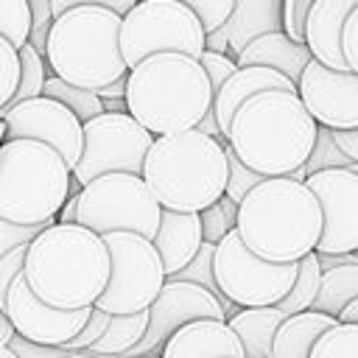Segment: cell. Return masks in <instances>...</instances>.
<instances>
[{"label":"cell","instance_id":"obj_1","mask_svg":"<svg viewBox=\"0 0 358 358\" xmlns=\"http://www.w3.org/2000/svg\"><path fill=\"white\" fill-rule=\"evenodd\" d=\"M22 280L50 308H92L109 280L106 246L78 224H50L25 246Z\"/></svg>","mask_w":358,"mask_h":358},{"label":"cell","instance_id":"obj_2","mask_svg":"<svg viewBox=\"0 0 358 358\" xmlns=\"http://www.w3.org/2000/svg\"><path fill=\"white\" fill-rule=\"evenodd\" d=\"M316 123L296 92H257L246 98L229 120L227 148L238 162L263 179L288 176L305 165Z\"/></svg>","mask_w":358,"mask_h":358},{"label":"cell","instance_id":"obj_3","mask_svg":"<svg viewBox=\"0 0 358 358\" xmlns=\"http://www.w3.org/2000/svg\"><path fill=\"white\" fill-rule=\"evenodd\" d=\"M235 232L255 257L266 263H296L316 249L322 213L305 182L274 176L241 199Z\"/></svg>","mask_w":358,"mask_h":358},{"label":"cell","instance_id":"obj_4","mask_svg":"<svg viewBox=\"0 0 358 358\" xmlns=\"http://www.w3.org/2000/svg\"><path fill=\"white\" fill-rule=\"evenodd\" d=\"M123 103L134 123L162 137L196 129L213 103V90L199 59L154 53L126 73Z\"/></svg>","mask_w":358,"mask_h":358},{"label":"cell","instance_id":"obj_5","mask_svg":"<svg viewBox=\"0 0 358 358\" xmlns=\"http://www.w3.org/2000/svg\"><path fill=\"white\" fill-rule=\"evenodd\" d=\"M140 179L162 210L201 213L224 196V145L196 129L154 137L145 151Z\"/></svg>","mask_w":358,"mask_h":358},{"label":"cell","instance_id":"obj_6","mask_svg":"<svg viewBox=\"0 0 358 358\" xmlns=\"http://www.w3.org/2000/svg\"><path fill=\"white\" fill-rule=\"evenodd\" d=\"M120 17L109 8L78 6L53 17L45 39V67L64 84L101 90L129 70L117 48Z\"/></svg>","mask_w":358,"mask_h":358},{"label":"cell","instance_id":"obj_7","mask_svg":"<svg viewBox=\"0 0 358 358\" xmlns=\"http://www.w3.org/2000/svg\"><path fill=\"white\" fill-rule=\"evenodd\" d=\"M70 193V168L36 140L0 143V218L50 227Z\"/></svg>","mask_w":358,"mask_h":358},{"label":"cell","instance_id":"obj_8","mask_svg":"<svg viewBox=\"0 0 358 358\" xmlns=\"http://www.w3.org/2000/svg\"><path fill=\"white\" fill-rule=\"evenodd\" d=\"M117 48L126 70L154 53L199 59L204 50V28L196 14L176 0H137L120 17Z\"/></svg>","mask_w":358,"mask_h":358},{"label":"cell","instance_id":"obj_9","mask_svg":"<svg viewBox=\"0 0 358 358\" xmlns=\"http://www.w3.org/2000/svg\"><path fill=\"white\" fill-rule=\"evenodd\" d=\"M162 207L140 176L103 173L78 190L76 224L95 232H131L145 241L154 238Z\"/></svg>","mask_w":358,"mask_h":358},{"label":"cell","instance_id":"obj_10","mask_svg":"<svg viewBox=\"0 0 358 358\" xmlns=\"http://www.w3.org/2000/svg\"><path fill=\"white\" fill-rule=\"evenodd\" d=\"M296 263H266L255 257L232 229L213 246V282L218 288L221 308L229 319V308H274L291 288Z\"/></svg>","mask_w":358,"mask_h":358},{"label":"cell","instance_id":"obj_11","mask_svg":"<svg viewBox=\"0 0 358 358\" xmlns=\"http://www.w3.org/2000/svg\"><path fill=\"white\" fill-rule=\"evenodd\" d=\"M101 241L109 255V280L92 308L103 310L106 316L148 310L165 282L154 243L131 232H109L101 235Z\"/></svg>","mask_w":358,"mask_h":358},{"label":"cell","instance_id":"obj_12","mask_svg":"<svg viewBox=\"0 0 358 358\" xmlns=\"http://www.w3.org/2000/svg\"><path fill=\"white\" fill-rule=\"evenodd\" d=\"M151 143L154 137L126 112H101L81 123V154L70 171V182L84 187L103 173L140 176Z\"/></svg>","mask_w":358,"mask_h":358},{"label":"cell","instance_id":"obj_13","mask_svg":"<svg viewBox=\"0 0 358 358\" xmlns=\"http://www.w3.org/2000/svg\"><path fill=\"white\" fill-rule=\"evenodd\" d=\"M322 213V232L316 255H355L358 252V165L330 168L305 176Z\"/></svg>","mask_w":358,"mask_h":358},{"label":"cell","instance_id":"obj_14","mask_svg":"<svg viewBox=\"0 0 358 358\" xmlns=\"http://www.w3.org/2000/svg\"><path fill=\"white\" fill-rule=\"evenodd\" d=\"M145 313H148L145 336L140 338L137 347H131L129 352H123L117 358L159 355V350L168 341V336L176 333L187 322H196V319H218V322H227V313H224L221 302L207 288L193 285V282H185V280H173V277H165L157 299L148 305Z\"/></svg>","mask_w":358,"mask_h":358},{"label":"cell","instance_id":"obj_15","mask_svg":"<svg viewBox=\"0 0 358 358\" xmlns=\"http://www.w3.org/2000/svg\"><path fill=\"white\" fill-rule=\"evenodd\" d=\"M3 140H36L53 148L62 162L73 171L81 154V123L62 103L39 95L17 103L3 117Z\"/></svg>","mask_w":358,"mask_h":358},{"label":"cell","instance_id":"obj_16","mask_svg":"<svg viewBox=\"0 0 358 358\" xmlns=\"http://www.w3.org/2000/svg\"><path fill=\"white\" fill-rule=\"evenodd\" d=\"M92 308L84 310H59L45 305L42 299H36L28 288V282L20 277H14V282L8 285L6 294V305L3 313L8 319V324L14 327V336L36 344V347H53L59 350L62 344H67L90 319Z\"/></svg>","mask_w":358,"mask_h":358},{"label":"cell","instance_id":"obj_17","mask_svg":"<svg viewBox=\"0 0 358 358\" xmlns=\"http://www.w3.org/2000/svg\"><path fill=\"white\" fill-rule=\"evenodd\" d=\"M296 98L322 129H358V76L308 62L296 81Z\"/></svg>","mask_w":358,"mask_h":358},{"label":"cell","instance_id":"obj_18","mask_svg":"<svg viewBox=\"0 0 358 358\" xmlns=\"http://www.w3.org/2000/svg\"><path fill=\"white\" fill-rule=\"evenodd\" d=\"M282 31V0H235L229 17L204 34V50L235 56L257 36Z\"/></svg>","mask_w":358,"mask_h":358},{"label":"cell","instance_id":"obj_19","mask_svg":"<svg viewBox=\"0 0 358 358\" xmlns=\"http://www.w3.org/2000/svg\"><path fill=\"white\" fill-rule=\"evenodd\" d=\"M355 8L358 0H313L302 22V45L308 48L313 62H319L327 70L347 73L338 50V36L347 14Z\"/></svg>","mask_w":358,"mask_h":358},{"label":"cell","instance_id":"obj_20","mask_svg":"<svg viewBox=\"0 0 358 358\" xmlns=\"http://www.w3.org/2000/svg\"><path fill=\"white\" fill-rule=\"evenodd\" d=\"M257 92H296V87L268 67H235V73L224 78V84L218 87V92L213 95V103H210V115L215 117V126H218L224 143H227V129H229L232 115L238 112V106L246 98H252Z\"/></svg>","mask_w":358,"mask_h":358},{"label":"cell","instance_id":"obj_21","mask_svg":"<svg viewBox=\"0 0 358 358\" xmlns=\"http://www.w3.org/2000/svg\"><path fill=\"white\" fill-rule=\"evenodd\" d=\"M157 358H243V350L227 322L196 319L171 333Z\"/></svg>","mask_w":358,"mask_h":358},{"label":"cell","instance_id":"obj_22","mask_svg":"<svg viewBox=\"0 0 358 358\" xmlns=\"http://www.w3.org/2000/svg\"><path fill=\"white\" fill-rule=\"evenodd\" d=\"M157 257L162 263L165 277H173L176 271H182L199 252L201 241V227H199V215L196 213H173V210H162L159 213V224L157 232L151 238Z\"/></svg>","mask_w":358,"mask_h":358},{"label":"cell","instance_id":"obj_23","mask_svg":"<svg viewBox=\"0 0 358 358\" xmlns=\"http://www.w3.org/2000/svg\"><path fill=\"white\" fill-rule=\"evenodd\" d=\"M310 62V53L305 45L291 42L282 31L277 34H263L257 39H252L238 56H235V67H268L274 73H280L282 78H288L294 87L299 81L302 67Z\"/></svg>","mask_w":358,"mask_h":358},{"label":"cell","instance_id":"obj_24","mask_svg":"<svg viewBox=\"0 0 358 358\" xmlns=\"http://www.w3.org/2000/svg\"><path fill=\"white\" fill-rule=\"evenodd\" d=\"M285 319L277 308H241L227 319V327L238 338L243 358H271V341Z\"/></svg>","mask_w":358,"mask_h":358},{"label":"cell","instance_id":"obj_25","mask_svg":"<svg viewBox=\"0 0 358 358\" xmlns=\"http://www.w3.org/2000/svg\"><path fill=\"white\" fill-rule=\"evenodd\" d=\"M333 324H336V319L316 313V310H302V313L285 316L274 333L271 358H308L313 341Z\"/></svg>","mask_w":358,"mask_h":358},{"label":"cell","instance_id":"obj_26","mask_svg":"<svg viewBox=\"0 0 358 358\" xmlns=\"http://www.w3.org/2000/svg\"><path fill=\"white\" fill-rule=\"evenodd\" d=\"M350 299H358V263H347V266H336V268L322 271L310 310L336 319L338 310Z\"/></svg>","mask_w":358,"mask_h":358},{"label":"cell","instance_id":"obj_27","mask_svg":"<svg viewBox=\"0 0 358 358\" xmlns=\"http://www.w3.org/2000/svg\"><path fill=\"white\" fill-rule=\"evenodd\" d=\"M145 324H148V313L145 310L129 313V316H109L101 338L87 350V355H95V358H117V355L129 352L145 336Z\"/></svg>","mask_w":358,"mask_h":358},{"label":"cell","instance_id":"obj_28","mask_svg":"<svg viewBox=\"0 0 358 358\" xmlns=\"http://www.w3.org/2000/svg\"><path fill=\"white\" fill-rule=\"evenodd\" d=\"M319 263H316V255H305L302 260H296V277L288 288V294L274 305L277 310H282L285 316H294V313H302V310H310V302L316 296V288H319Z\"/></svg>","mask_w":358,"mask_h":358},{"label":"cell","instance_id":"obj_29","mask_svg":"<svg viewBox=\"0 0 358 358\" xmlns=\"http://www.w3.org/2000/svg\"><path fill=\"white\" fill-rule=\"evenodd\" d=\"M42 95L50 98V101H56V103H62L64 109H70L78 117V123H87V120H92V117H98L103 112L101 109V101H98V95L92 90H81V87L64 84L56 76H48L45 78Z\"/></svg>","mask_w":358,"mask_h":358},{"label":"cell","instance_id":"obj_30","mask_svg":"<svg viewBox=\"0 0 358 358\" xmlns=\"http://www.w3.org/2000/svg\"><path fill=\"white\" fill-rule=\"evenodd\" d=\"M45 78H48L45 59L25 42V45L20 48V81H17V90H14L11 101L0 109V117H3L8 109H14L17 103H22V101L39 98V95H42V84H45Z\"/></svg>","mask_w":358,"mask_h":358},{"label":"cell","instance_id":"obj_31","mask_svg":"<svg viewBox=\"0 0 358 358\" xmlns=\"http://www.w3.org/2000/svg\"><path fill=\"white\" fill-rule=\"evenodd\" d=\"M308 358H358V324L336 322L313 341Z\"/></svg>","mask_w":358,"mask_h":358},{"label":"cell","instance_id":"obj_32","mask_svg":"<svg viewBox=\"0 0 358 358\" xmlns=\"http://www.w3.org/2000/svg\"><path fill=\"white\" fill-rule=\"evenodd\" d=\"M199 215V227H201V241L204 243H218L224 235H229L235 229V215H238V204L229 201L227 196H221L218 201H213L210 207H204Z\"/></svg>","mask_w":358,"mask_h":358},{"label":"cell","instance_id":"obj_33","mask_svg":"<svg viewBox=\"0 0 358 358\" xmlns=\"http://www.w3.org/2000/svg\"><path fill=\"white\" fill-rule=\"evenodd\" d=\"M350 165H355V162H350V159L333 145V140H330V129L316 126L313 145H310V151H308V157H305V165H302L305 176L319 173V171H330V168H350Z\"/></svg>","mask_w":358,"mask_h":358},{"label":"cell","instance_id":"obj_34","mask_svg":"<svg viewBox=\"0 0 358 358\" xmlns=\"http://www.w3.org/2000/svg\"><path fill=\"white\" fill-rule=\"evenodd\" d=\"M28 3L25 0H0V36L17 50L28 42Z\"/></svg>","mask_w":358,"mask_h":358},{"label":"cell","instance_id":"obj_35","mask_svg":"<svg viewBox=\"0 0 358 358\" xmlns=\"http://www.w3.org/2000/svg\"><path fill=\"white\" fill-rule=\"evenodd\" d=\"M224 159H227V185H224V196H227L229 201L241 204V199H243L252 187H257V185L263 182V176L255 173V171H249V168H243V165L238 162V157H235L227 145H224Z\"/></svg>","mask_w":358,"mask_h":358},{"label":"cell","instance_id":"obj_36","mask_svg":"<svg viewBox=\"0 0 358 358\" xmlns=\"http://www.w3.org/2000/svg\"><path fill=\"white\" fill-rule=\"evenodd\" d=\"M173 280H185V282L201 285V288H207V291L218 299V288H215V282H213V243H201L199 252H196V257H193L182 271H176ZM218 302H221V299H218Z\"/></svg>","mask_w":358,"mask_h":358},{"label":"cell","instance_id":"obj_37","mask_svg":"<svg viewBox=\"0 0 358 358\" xmlns=\"http://www.w3.org/2000/svg\"><path fill=\"white\" fill-rule=\"evenodd\" d=\"M28 3V17H31V25H28V45L45 56V39H48V31H50V22H53V11H50V0H25Z\"/></svg>","mask_w":358,"mask_h":358},{"label":"cell","instance_id":"obj_38","mask_svg":"<svg viewBox=\"0 0 358 358\" xmlns=\"http://www.w3.org/2000/svg\"><path fill=\"white\" fill-rule=\"evenodd\" d=\"M20 81V50L0 36V109L11 101Z\"/></svg>","mask_w":358,"mask_h":358},{"label":"cell","instance_id":"obj_39","mask_svg":"<svg viewBox=\"0 0 358 358\" xmlns=\"http://www.w3.org/2000/svg\"><path fill=\"white\" fill-rule=\"evenodd\" d=\"M176 3H182L185 8H190L196 14V20L201 22L204 34H210V31H215L229 17L235 0H176Z\"/></svg>","mask_w":358,"mask_h":358},{"label":"cell","instance_id":"obj_40","mask_svg":"<svg viewBox=\"0 0 358 358\" xmlns=\"http://www.w3.org/2000/svg\"><path fill=\"white\" fill-rule=\"evenodd\" d=\"M106 313L103 310H98V308H92L90 310V319L84 322V327L67 341V344H62L59 350L62 352H87L98 338H101V333H103V327H106Z\"/></svg>","mask_w":358,"mask_h":358},{"label":"cell","instance_id":"obj_41","mask_svg":"<svg viewBox=\"0 0 358 358\" xmlns=\"http://www.w3.org/2000/svg\"><path fill=\"white\" fill-rule=\"evenodd\" d=\"M338 50L344 59L347 73L358 76V8L347 14L344 25H341V36H338Z\"/></svg>","mask_w":358,"mask_h":358},{"label":"cell","instance_id":"obj_42","mask_svg":"<svg viewBox=\"0 0 358 358\" xmlns=\"http://www.w3.org/2000/svg\"><path fill=\"white\" fill-rule=\"evenodd\" d=\"M199 64H201V70H204V76H207V84H210L213 95H215L218 87L224 84V78L235 73V62H232L229 56H224V53H213V50H201Z\"/></svg>","mask_w":358,"mask_h":358},{"label":"cell","instance_id":"obj_43","mask_svg":"<svg viewBox=\"0 0 358 358\" xmlns=\"http://www.w3.org/2000/svg\"><path fill=\"white\" fill-rule=\"evenodd\" d=\"M45 227L34 224V227H22V224H11V221H3L0 218V257H6L11 249L17 246H28Z\"/></svg>","mask_w":358,"mask_h":358},{"label":"cell","instance_id":"obj_44","mask_svg":"<svg viewBox=\"0 0 358 358\" xmlns=\"http://www.w3.org/2000/svg\"><path fill=\"white\" fill-rule=\"evenodd\" d=\"M313 0H282V34L302 45V22Z\"/></svg>","mask_w":358,"mask_h":358},{"label":"cell","instance_id":"obj_45","mask_svg":"<svg viewBox=\"0 0 358 358\" xmlns=\"http://www.w3.org/2000/svg\"><path fill=\"white\" fill-rule=\"evenodd\" d=\"M22 260H25V246H17V249H11L6 257H0V310H3V305H6L8 285L14 282V277L22 274Z\"/></svg>","mask_w":358,"mask_h":358},{"label":"cell","instance_id":"obj_46","mask_svg":"<svg viewBox=\"0 0 358 358\" xmlns=\"http://www.w3.org/2000/svg\"><path fill=\"white\" fill-rule=\"evenodd\" d=\"M134 3H137V0H50V11H53V17H59V14H62V11H67V8H78V6H98V8H109L112 14L123 17Z\"/></svg>","mask_w":358,"mask_h":358},{"label":"cell","instance_id":"obj_47","mask_svg":"<svg viewBox=\"0 0 358 358\" xmlns=\"http://www.w3.org/2000/svg\"><path fill=\"white\" fill-rule=\"evenodd\" d=\"M330 140L333 145L350 159L358 165V129H333L330 131Z\"/></svg>","mask_w":358,"mask_h":358},{"label":"cell","instance_id":"obj_48","mask_svg":"<svg viewBox=\"0 0 358 358\" xmlns=\"http://www.w3.org/2000/svg\"><path fill=\"white\" fill-rule=\"evenodd\" d=\"M123 92H126V76L123 78H115L112 84H106L101 90H95L98 101H123Z\"/></svg>","mask_w":358,"mask_h":358},{"label":"cell","instance_id":"obj_49","mask_svg":"<svg viewBox=\"0 0 358 358\" xmlns=\"http://www.w3.org/2000/svg\"><path fill=\"white\" fill-rule=\"evenodd\" d=\"M313 255H316V252H313ZM316 263H319L322 271H327V268H336V266L358 263V257H355V255H316Z\"/></svg>","mask_w":358,"mask_h":358},{"label":"cell","instance_id":"obj_50","mask_svg":"<svg viewBox=\"0 0 358 358\" xmlns=\"http://www.w3.org/2000/svg\"><path fill=\"white\" fill-rule=\"evenodd\" d=\"M336 322H338V324H358V299H350V302L338 310Z\"/></svg>","mask_w":358,"mask_h":358},{"label":"cell","instance_id":"obj_51","mask_svg":"<svg viewBox=\"0 0 358 358\" xmlns=\"http://www.w3.org/2000/svg\"><path fill=\"white\" fill-rule=\"evenodd\" d=\"M14 338V327L8 324V319H6V313L0 310V347H8V341Z\"/></svg>","mask_w":358,"mask_h":358},{"label":"cell","instance_id":"obj_52","mask_svg":"<svg viewBox=\"0 0 358 358\" xmlns=\"http://www.w3.org/2000/svg\"><path fill=\"white\" fill-rule=\"evenodd\" d=\"M62 358H95V355H87V352H64Z\"/></svg>","mask_w":358,"mask_h":358},{"label":"cell","instance_id":"obj_53","mask_svg":"<svg viewBox=\"0 0 358 358\" xmlns=\"http://www.w3.org/2000/svg\"><path fill=\"white\" fill-rule=\"evenodd\" d=\"M0 358H17V355H14V350H8V347H0Z\"/></svg>","mask_w":358,"mask_h":358},{"label":"cell","instance_id":"obj_54","mask_svg":"<svg viewBox=\"0 0 358 358\" xmlns=\"http://www.w3.org/2000/svg\"><path fill=\"white\" fill-rule=\"evenodd\" d=\"M143 358H157V355H143Z\"/></svg>","mask_w":358,"mask_h":358}]
</instances>
